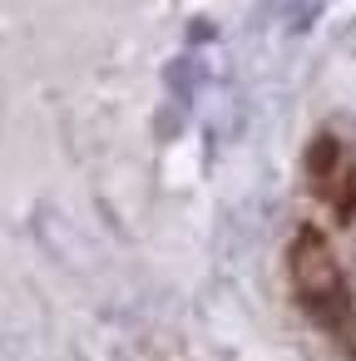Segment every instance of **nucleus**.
Returning a JSON list of instances; mask_svg holds the SVG:
<instances>
[{
	"label": "nucleus",
	"instance_id": "f257e3e1",
	"mask_svg": "<svg viewBox=\"0 0 356 361\" xmlns=\"http://www.w3.org/2000/svg\"><path fill=\"white\" fill-rule=\"evenodd\" d=\"M292 282H297V297L307 302V312L326 326H341L346 322V282H341V267L331 257V247L321 243V233H302L292 243Z\"/></svg>",
	"mask_w": 356,
	"mask_h": 361
},
{
	"label": "nucleus",
	"instance_id": "f03ea898",
	"mask_svg": "<svg viewBox=\"0 0 356 361\" xmlns=\"http://www.w3.org/2000/svg\"><path fill=\"white\" fill-rule=\"evenodd\" d=\"M307 173H312L317 198H326L341 218L356 208V164H351V154H346L336 139H317V144H312Z\"/></svg>",
	"mask_w": 356,
	"mask_h": 361
}]
</instances>
